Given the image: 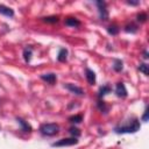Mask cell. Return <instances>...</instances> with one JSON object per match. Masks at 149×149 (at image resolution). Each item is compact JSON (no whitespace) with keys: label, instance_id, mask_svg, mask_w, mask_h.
Masks as SVG:
<instances>
[{"label":"cell","instance_id":"17","mask_svg":"<svg viewBox=\"0 0 149 149\" xmlns=\"http://www.w3.org/2000/svg\"><path fill=\"white\" fill-rule=\"evenodd\" d=\"M139 70H140L141 72H143L144 74H148V73H149V70H148V65H147V64H140Z\"/></svg>","mask_w":149,"mask_h":149},{"label":"cell","instance_id":"14","mask_svg":"<svg viewBox=\"0 0 149 149\" xmlns=\"http://www.w3.org/2000/svg\"><path fill=\"white\" fill-rule=\"evenodd\" d=\"M111 91V88H109V86H102L100 90H99V97H102V95H105L107 92H109Z\"/></svg>","mask_w":149,"mask_h":149},{"label":"cell","instance_id":"12","mask_svg":"<svg viewBox=\"0 0 149 149\" xmlns=\"http://www.w3.org/2000/svg\"><path fill=\"white\" fill-rule=\"evenodd\" d=\"M17 122L21 125V127H22V129L24 130V132H30L31 130V127L24 121V120H22V119H20V118H17Z\"/></svg>","mask_w":149,"mask_h":149},{"label":"cell","instance_id":"15","mask_svg":"<svg viewBox=\"0 0 149 149\" xmlns=\"http://www.w3.org/2000/svg\"><path fill=\"white\" fill-rule=\"evenodd\" d=\"M71 122H74V123H78V122H80L81 120H83V115H73V116H71L70 119H69Z\"/></svg>","mask_w":149,"mask_h":149},{"label":"cell","instance_id":"16","mask_svg":"<svg viewBox=\"0 0 149 149\" xmlns=\"http://www.w3.org/2000/svg\"><path fill=\"white\" fill-rule=\"evenodd\" d=\"M114 70L115 71H121L122 70V62L121 61H119V59L115 61V63H114Z\"/></svg>","mask_w":149,"mask_h":149},{"label":"cell","instance_id":"3","mask_svg":"<svg viewBox=\"0 0 149 149\" xmlns=\"http://www.w3.org/2000/svg\"><path fill=\"white\" fill-rule=\"evenodd\" d=\"M77 143H78L77 137H70V139H62V140L55 142L52 146L54 147H65V146H73Z\"/></svg>","mask_w":149,"mask_h":149},{"label":"cell","instance_id":"6","mask_svg":"<svg viewBox=\"0 0 149 149\" xmlns=\"http://www.w3.org/2000/svg\"><path fill=\"white\" fill-rule=\"evenodd\" d=\"M115 93L118 97H121V98H125L127 95V90H126V86L122 84V83H119L116 84V87H115Z\"/></svg>","mask_w":149,"mask_h":149},{"label":"cell","instance_id":"20","mask_svg":"<svg viewBox=\"0 0 149 149\" xmlns=\"http://www.w3.org/2000/svg\"><path fill=\"white\" fill-rule=\"evenodd\" d=\"M108 31H109L111 34H113V35H114V34H116V33H118V28H116V27H114V26H113V27H109V28H108Z\"/></svg>","mask_w":149,"mask_h":149},{"label":"cell","instance_id":"10","mask_svg":"<svg viewBox=\"0 0 149 149\" xmlns=\"http://www.w3.org/2000/svg\"><path fill=\"white\" fill-rule=\"evenodd\" d=\"M65 24L70 26V27H78L80 24V22H79V20H77L74 17H69L65 20Z\"/></svg>","mask_w":149,"mask_h":149},{"label":"cell","instance_id":"9","mask_svg":"<svg viewBox=\"0 0 149 149\" xmlns=\"http://www.w3.org/2000/svg\"><path fill=\"white\" fill-rule=\"evenodd\" d=\"M0 13L6 15V16H13L14 15V10L7 6H3V5H0Z\"/></svg>","mask_w":149,"mask_h":149},{"label":"cell","instance_id":"19","mask_svg":"<svg viewBox=\"0 0 149 149\" xmlns=\"http://www.w3.org/2000/svg\"><path fill=\"white\" fill-rule=\"evenodd\" d=\"M44 21H45V22H51V23H54V22H57V21H58V17H57V16H48V17H44Z\"/></svg>","mask_w":149,"mask_h":149},{"label":"cell","instance_id":"21","mask_svg":"<svg viewBox=\"0 0 149 149\" xmlns=\"http://www.w3.org/2000/svg\"><path fill=\"white\" fill-rule=\"evenodd\" d=\"M137 17H139V21L141 20L142 22H144V21H146V19H147V16H146V14H141V15H139Z\"/></svg>","mask_w":149,"mask_h":149},{"label":"cell","instance_id":"2","mask_svg":"<svg viewBox=\"0 0 149 149\" xmlns=\"http://www.w3.org/2000/svg\"><path fill=\"white\" fill-rule=\"evenodd\" d=\"M40 132L47 136H54L59 132V126L57 123H43L40 127Z\"/></svg>","mask_w":149,"mask_h":149},{"label":"cell","instance_id":"1","mask_svg":"<svg viewBox=\"0 0 149 149\" xmlns=\"http://www.w3.org/2000/svg\"><path fill=\"white\" fill-rule=\"evenodd\" d=\"M139 129H140V122L135 119V120L128 122L126 126H121V127L115 128V132L116 133H135Z\"/></svg>","mask_w":149,"mask_h":149},{"label":"cell","instance_id":"4","mask_svg":"<svg viewBox=\"0 0 149 149\" xmlns=\"http://www.w3.org/2000/svg\"><path fill=\"white\" fill-rule=\"evenodd\" d=\"M97 7L99 9V15H100V19L101 20H107L108 17V12L106 9V3L104 1H97Z\"/></svg>","mask_w":149,"mask_h":149},{"label":"cell","instance_id":"8","mask_svg":"<svg viewBox=\"0 0 149 149\" xmlns=\"http://www.w3.org/2000/svg\"><path fill=\"white\" fill-rule=\"evenodd\" d=\"M41 78L49 84H54L56 81V74L55 73H45V74H42Z\"/></svg>","mask_w":149,"mask_h":149},{"label":"cell","instance_id":"11","mask_svg":"<svg viewBox=\"0 0 149 149\" xmlns=\"http://www.w3.org/2000/svg\"><path fill=\"white\" fill-rule=\"evenodd\" d=\"M68 58V50L66 49H61L58 51V56H57V59L59 62H65Z\"/></svg>","mask_w":149,"mask_h":149},{"label":"cell","instance_id":"5","mask_svg":"<svg viewBox=\"0 0 149 149\" xmlns=\"http://www.w3.org/2000/svg\"><path fill=\"white\" fill-rule=\"evenodd\" d=\"M65 87H66L71 93H74V94H77V95H83V94H84L83 88H80L79 86H77V85H74V84L69 83V84L65 85Z\"/></svg>","mask_w":149,"mask_h":149},{"label":"cell","instance_id":"22","mask_svg":"<svg viewBox=\"0 0 149 149\" xmlns=\"http://www.w3.org/2000/svg\"><path fill=\"white\" fill-rule=\"evenodd\" d=\"M128 3H129V5H137L139 1H128Z\"/></svg>","mask_w":149,"mask_h":149},{"label":"cell","instance_id":"13","mask_svg":"<svg viewBox=\"0 0 149 149\" xmlns=\"http://www.w3.org/2000/svg\"><path fill=\"white\" fill-rule=\"evenodd\" d=\"M23 57H24V61L26 62H29L30 61V58H31V49L29 48H27V49H24V51H23Z\"/></svg>","mask_w":149,"mask_h":149},{"label":"cell","instance_id":"18","mask_svg":"<svg viewBox=\"0 0 149 149\" xmlns=\"http://www.w3.org/2000/svg\"><path fill=\"white\" fill-rule=\"evenodd\" d=\"M74 137H78L79 135H80V132H79V129L78 128H74V127H72V128H70V130H69Z\"/></svg>","mask_w":149,"mask_h":149},{"label":"cell","instance_id":"7","mask_svg":"<svg viewBox=\"0 0 149 149\" xmlns=\"http://www.w3.org/2000/svg\"><path fill=\"white\" fill-rule=\"evenodd\" d=\"M85 76H86V79L88 81V84H94L95 83V73L90 70V69H86L85 71Z\"/></svg>","mask_w":149,"mask_h":149}]
</instances>
